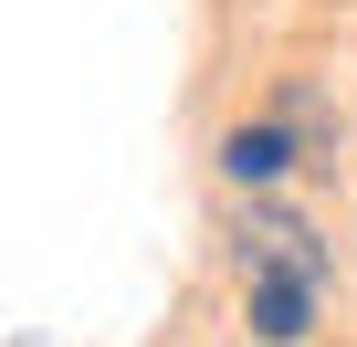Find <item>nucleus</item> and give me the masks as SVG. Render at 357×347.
I'll return each mask as SVG.
<instances>
[{
  "label": "nucleus",
  "mask_w": 357,
  "mask_h": 347,
  "mask_svg": "<svg viewBox=\"0 0 357 347\" xmlns=\"http://www.w3.org/2000/svg\"><path fill=\"white\" fill-rule=\"evenodd\" d=\"M221 168H231L242 190H273L284 168H294V126H284V116H273V126H231V137H221Z\"/></svg>",
  "instance_id": "f03ea898"
},
{
  "label": "nucleus",
  "mask_w": 357,
  "mask_h": 347,
  "mask_svg": "<svg viewBox=\"0 0 357 347\" xmlns=\"http://www.w3.org/2000/svg\"><path fill=\"white\" fill-rule=\"evenodd\" d=\"M231 242H242V284H252V337L263 347H294L315 326V295H326V242L294 211H273V200H252Z\"/></svg>",
  "instance_id": "f257e3e1"
}]
</instances>
